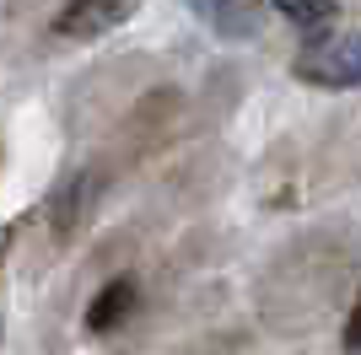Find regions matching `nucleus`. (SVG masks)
Segmentation results:
<instances>
[{
	"mask_svg": "<svg viewBox=\"0 0 361 355\" xmlns=\"http://www.w3.org/2000/svg\"><path fill=\"white\" fill-rule=\"evenodd\" d=\"M291 70L307 81V87H361V32H324L297 54Z\"/></svg>",
	"mask_w": 361,
	"mask_h": 355,
	"instance_id": "obj_1",
	"label": "nucleus"
},
{
	"mask_svg": "<svg viewBox=\"0 0 361 355\" xmlns=\"http://www.w3.org/2000/svg\"><path fill=\"white\" fill-rule=\"evenodd\" d=\"M189 11L216 32L226 44H254L259 32H264V6L270 0H183Z\"/></svg>",
	"mask_w": 361,
	"mask_h": 355,
	"instance_id": "obj_2",
	"label": "nucleus"
},
{
	"mask_svg": "<svg viewBox=\"0 0 361 355\" xmlns=\"http://www.w3.org/2000/svg\"><path fill=\"white\" fill-rule=\"evenodd\" d=\"M135 11V0H71L60 16H54V38H71V44H92L124 22Z\"/></svg>",
	"mask_w": 361,
	"mask_h": 355,
	"instance_id": "obj_3",
	"label": "nucleus"
},
{
	"mask_svg": "<svg viewBox=\"0 0 361 355\" xmlns=\"http://www.w3.org/2000/svg\"><path fill=\"white\" fill-rule=\"evenodd\" d=\"M281 16H291L297 27H324L334 16V0H270Z\"/></svg>",
	"mask_w": 361,
	"mask_h": 355,
	"instance_id": "obj_4",
	"label": "nucleus"
},
{
	"mask_svg": "<svg viewBox=\"0 0 361 355\" xmlns=\"http://www.w3.org/2000/svg\"><path fill=\"white\" fill-rule=\"evenodd\" d=\"M124 307H130V280H119V285H108V291H103V301L92 307V328H108V318L119 323Z\"/></svg>",
	"mask_w": 361,
	"mask_h": 355,
	"instance_id": "obj_5",
	"label": "nucleus"
},
{
	"mask_svg": "<svg viewBox=\"0 0 361 355\" xmlns=\"http://www.w3.org/2000/svg\"><path fill=\"white\" fill-rule=\"evenodd\" d=\"M345 350H361V301H356V312H350V323H345Z\"/></svg>",
	"mask_w": 361,
	"mask_h": 355,
	"instance_id": "obj_6",
	"label": "nucleus"
},
{
	"mask_svg": "<svg viewBox=\"0 0 361 355\" xmlns=\"http://www.w3.org/2000/svg\"><path fill=\"white\" fill-rule=\"evenodd\" d=\"M0 340H6V312H0Z\"/></svg>",
	"mask_w": 361,
	"mask_h": 355,
	"instance_id": "obj_7",
	"label": "nucleus"
}]
</instances>
